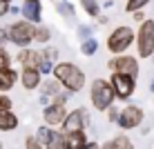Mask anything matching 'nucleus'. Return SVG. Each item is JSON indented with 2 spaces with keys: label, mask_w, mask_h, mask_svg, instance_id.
<instances>
[{
  "label": "nucleus",
  "mask_w": 154,
  "mask_h": 149,
  "mask_svg": "<svg viewBox=\"0 0 154 149\" xmlns=\"http://www.w3.org/2000/svg\"><path fill=\"white\" fill-rule=\"evenodd\" d=\"M109 7H114V0H105L103 2V9H109Z\"/></svg>",
  "instance_id": "obj_39"
},
{
  "label": "nucleus",
  "mask_w": 154,
  "mask_h": 149,
  "mask_svg": "<svg viewBox=\"0 0 154 149\" xmlns=\"http://www.w3.org/2000/svg\"><path fill=\"white\" fill-rule=\"evenodd\" d=\"M78 49H81V54H83L85 58H92V56H96V54H98L100 42H98L96 38H89V40H83Z\"/></svg>",
  "instance_id": "obj_21"
},
{
  "label": "nucleus",
  "mask_w": 154,
  "mask_h": 149,
  "mask_svg": "<svg viewBox=\"0 0 154 149\" xmlns=\"http://www.w3.org/2000/svg\"><path fill=\"white\" fill-rule=\"evenodd\" d=\"M40 56L45 62H51V65H58L60 62V49L54 45H47V47H40Z\"/></svg>",
  "instance_id": "obj_20"
},
{
  "label": "nucleus",
  "mask_w": 154,
  "mask_h": 149,
  "mask_svg": "<svg viewBox=\"0 0 154 149\" xmlns=\"http://www.w3.org/2000/svg\"><path fill=\"white\" fill-rule=\"evenodd\" d=\"M18 125H20V118L14 109H0V131L11 134L18 129Z\"/></svg>",
  "instance_id": "obj_15"
},
{
  "label": "nucleus",
  "mask_w": 154,
  "mask_h": 149,
  "mask_svg": "<svg viewBox=\"0 0 154 149\" xmlns=\"http://www.w3.org/2000/svg\"><path fill=\"white\" fill-rule=\"evenodd\" d=\"M72 98H74V94H72V91H67V89H63V91L58 94L56 98L51 100V103H58V105H67V103H69Z\"/></svg>",
  "instance_id": "obj_30"
},
{
  "label": "nucleus",
  "mask_w": 154,
  "mask_h": 149,
  "mask_svg": "<svg viewBox=\"0 0 154 149\" xmlns=\"http://www.w3.org/2000/svg\"><path fill=\"white\" fill-rule=\"evenodd\" d=\"M76 36H78V40H89V38H94V25H87V22H78L76 25Z\"/></svg>",
  "instance_id": "obj_24"
},
{
  "label": "nucleus",
  "mask_w": 154,
  "mask_h": 149,
  "mask_svg": "<svg viewBox=\"0 0 154 149\" xmlns=\"http://www.w3.org/2000/svg\"><path fill=\"white\" fill-rule=\"evenodd\" d=\"M89 103H92V107L96 111H100V114H105L109 107L116 105L114 89H112V85H109L107 78H94V80L89 82Z\"/></svg>",
  "instance_id": "obj_2"
},
{
  "label": "nucleus",
  "mask_w": 154,
  "mask_h": 149,
  "mask_svg": "<svg viewBox=\"0 0 154 149\" xmlns=\"http://www.w3.org/2000/svg\"><path fill=\"white\" fill-rule=\"evenodd\" d=\"M42 80H45V78H42V73L36 67H23L20 69V82L18 85L25 91H38Z\"/></svg>",
  "instance_id": "obj_11"
},
{
  "label": "nucleus",
  "mask_w": 154,
  "mask_h": 149,
  "mask_svg": "<svg viewBox=\"0 0 154 149\" xmlns=\"http://www.w3.org/2000/svg\"><path fill=\"white\" fill-rule=\"evenodd\" d=\"M92 125V116H89L87 107H74L69 109L65 122H63L60 131L63 134H74V131H85L87 127Z\"/></svg>",
  "instance_id": "obj_7"
},
{
  "label": "nucleus",
  "mask_w": 154,
  "mask_h": 149,
  "mask_svg": "<svg viewBox=\"0 0 154 149\" xmlns=\"http://www.w3.org/2000/svg\"><path fill=\"white\" fill-rule=\"evenodd\" d=\"M7 31H9V42H11L14 47H18V51L34 47L36 25H31V22L20 18V20H14V22L7 27Z\"/></svg>",
  "instance_id": "obj_4"
},
{
  "label": "nucleus",
  "mask_w": 154,
  "mask_h": 149,
  "mask_svg": "<svg viewBox=\"0 0 154 149\" xmlns=\"http://www.w3.org/2000/svg\"><path fill=\"white\" fill-rule=\"evenodd\" d=\"M25 149H47V147L36 138V134H31V136L25 138Z\"/></svg>",
  "instance_id": "obj_29"
},
{
  "label": "nucleus",
  "mask_w": 154,
  "mask_h": 149,
  "mask_svg": "<svg viewBox=\"0 0 154 149\" xmlns=\"http://www.w3.org/2000/svg\"><path fill=\"white\" fill-rule=\"evenodd\" d=\"M107 69H109L112 73H123V76H130V78H139V73H141L139 58L132 56V54L112 56V58L107 60Z\"/></svg>",
  "instance_id": "obj_6"
},
{
  "label": "nucleus",
  "mask_w": 154,
  "mask_h": 149,
  "mask_svg": "<svg viewBox=\"0 0 154 149\" xmlns=\"http://www.w3.org/2000/svg\"><path fill=\"white\" fill-rule=\"evenodd\" d=\"M58 2H72V0H58Z\"/></svg>",
  "instance_id": "obj_42"
},
{
  "label": "nucleus",
  "mask_w": 154,
  "mask_h": 149,
  "mask_svg": "<svg viewBox=\"0 0 154 149\" xmlns=\"http://www.w3.org/2000/svg\"><path fill=\"white\" fill-rule=\"evenodd\" d=\"M18 82H20V69H16L14 65L0 69V94H9Z\"/></svg>",
  "instance_id": "obj_13"
},
{
  "label": "nucleus",
  "mask_w": 154,
  "mask_h": 149,
  "mask_svg": "<svg viewBox=\"0 0 154 149\" xmlns=\"http://www.w3.org/2000/svg\"><path fill=\"white\" fill-rule=\"evenodd\" d=\"M54 134H56V129H51V127H47V125H40L38 129H36V138H38L45 147H47V142L54 138Z\"/></svg>",
  "instance_id": "obj_25"
},
{
  "label": "nucleus",
  "mask_w": 154,
  "mask_h": 149,
  "mask_svg": "<svg viewBox=\"0 0 154 149\" xmlns=\"http://www.w3.org/2000/svg\"><path fill=\"white\" fill-rule=\"evenodd\" d=\"M5 2H9V4H11V0H5Z\"/></svg>",
  "instance_id": "obj_44"
},
{
  "label": "nucleus",
  "mask_w": 154,
  "mask_h": 149,
  "mask_svg": "<svg viewBox=\"0 0 154 149\" xmlns=\"http://www.w3.org/2000/svg\"><path fill=\"white\" fill-rule=\"evenodd\" d=\"M2 147H5V145H2V140H0V149H2Z\"/></svg>",
  "instance_id": "obj_43"
},
{
  "label": "nucleus",
  "mask_w": 154,
  "mask_h": 149,
  "mask_svg": "<svg viewBox=\"0 0 154 149\" xmlns=\"http://www.w3.org/2000/svg\"><path fill=\"white\" fill-rule=\"evenodd\" d=\"M67 114H69V107H67V105L51 103L49 107L42 109V125L51 127V129H60L65 118H67Z\"/></svg>",
  "instance_id": "obj_10"
},
{
  "label": "nucleus",
  "mask_w": 154,
  "mask_h": 149,
  "mask_svg": "<svg viewBox=\"0 0 154 149\" xmlns=\"http://www.w3.org/2000/svg\"><path fill=\"white\" fill-rule=\"evenodd\" d=\"M20 9H23V20H27L31 25H42V4L40 0H23V4H20Z\"/></svg>",
  "instance_id": "obj_12"
},
{
  "label": "nucleus",
  "mask_w": 154,
  "mask_h": 149,
  "mask_svg": "<svg viewBox=\"0 0 154 149\" xmlns=\"http://www.w3.org/2000/svg\"><path fill=\"white\" fill-rule=\"evenodd\" d=\"M96 22H98V25H107V22H109V18H107L105 13H100L98 18H96Z\"/></svg>",
  "instance_id": "obj_36"
},
{
  "label": "nucleus",
  "mask_w": 154,
  "mask_h": 149,
  "mask_svg": "<svg viewBox=\"0 0 154 149\" xmlns=\"http://www.w3.org/2000/svg\"><path fill=\"white\" fill-rule=\"evenodd\" d=\"M0 109H14V98L9 94H0Z\"/></svg>",
  "instance_id": "obj_32"
},
{
  "label": "nucleus",
  "mask_w": 154,
  "mask_h": 149,
  "mask_svg": "<svg viewBox=\"0 0 154 149\" xmlns=\"http://www.w3.org/2000/svg\"><path fill=\"white\" fill-rule=\"evenodd\" d=\"M42 62V56H40V49H34V47H29V49H20L18 54H16V65L23 67H36Z\"/></svg>",
  "instance_id": "obj_14"
},
{
  "label": "nucleus",
  "mask_w": 154,
  "mask_h": 149,
  "mask_svg": "<svg viewBox=\"0 0 154 149\" xmlns=\"http://www.w3.org/2000/svg\"><path fill=\"white\" fill-rule=\"evenodd\" d=\"M56 2H58V0H56Z\"/></svg>",
  "instance_id": "obj_45"
},
{
  "label": "nucleus",
  "mask_w": 154,
  "mask_h": 149,
  "mask_svg": "<svg viewBox=\"0 0 154 149\" xmlns=\"http://www.w3.org/2000/svg\"><path fill=\"white\" fill-rule=\"evenodd\" d=\"M9 13H11V16H20V13H23V9H20V7H16V4H11Z\"/></svg>",
  "instance_id": "obj_37"
},
{
  "label": "nucleus",
  "mask_w": 154,
  "mask_h": 149,
  "mask_svg": "<svg viewBox=\"0 0 154 149\" xmlns=\"http://www.w3.org/2000/svg\"><path fill=\"white\" fill-rule=\"evenodd\" d=\"M38 91H40V96H47V98H51V100H54L56 96L63 91V85L58 82L54 76H49V78H45V80H42V85H40V89H38Z\"/></svg>",
  "instance_id": "obj_16"
},
{
  "label": "nucleus",
  "mask_w": 154,
  "mask_h": 149,
  "mask_svg": "<svg viewBox=\"0 0 154 149\" xmlns=\"http://www.w3.org/2000/svg\"><path fill=\"white\" fill-rule=\"evenodd\" d=\"M136 42V31L130 25H119L116 29L109 31V36L105 38V49L112 56H123L130 51V47Z\"/></svg>",
  "instance_id": "obj_3"
},
{
  "label": "nucleus",
  "mask_w": 154,
  "mask_h": 149,
  "mask_svg": "<svg viewBox=\"0 0 154 149\" xmlns=\"http://www.w3.org/2000/svg\"><path fill=\"white\" fill-rule=\"evenodd\" d=\"M143 120H145L143 107H139V105H125V107L121 109V114H119V122H116V125L123 131H132V129H136V127H141Z\"/></svg>",
  "instance_id": "obj_9"
},
{
  "label": "nucleus",
  "mask_w": 154,
  "mask_h": 149,
  "mask_svg": "<svg viewBox=\"0 0 154 149\" xmlns=\"http://www.w3.org/2000/svg\"><path fill=\"white\" fill-rule=\"evenodd\" d=\"M109 85L114 89V96L119 103H127V100L134 96L136 91V78H130V76H123V73H109Z\"/></svg>",
  "instance_id": "obj_8"
},
{
  "label": "nucleus",
  "mask_w": 154,
  "mask_h": 149,
  "mask_svg": "<svg viewBox=\"0 0 154 149\" xmlns=\"http://www.w3.org/2000/svg\"><path fill=\"white\" fill-rule=\"evenodd\" d=\"M85 149H100V142H96V140H89Z\"/></svg>",
  "instance_id": "obj_38"
},
{
  "label": "nucleus",
  "mask_w": 154,
  "mask_h": 149,
  "mask_svg": "<svg viewBox=\"0 0 154 149\" xmlns=\"http://www.w3.org/2000/svg\"><path fill=\"white\" fill-rule=\"evenodd\" d=\"M47 149H67V142H65V134L60 129H56L54 138L47 142Z\"/></svg>",
  "instance_id": "obj_27"
},
{
  "label": "nucleus",
  "mask_w": 154,
  "mask_h": 149,
  "mask_svg": "<svg viewBox=\"0 0 154 149\" xmlns=\"http://www.w3.org/2000/svg\"><path fill=\"white\" fill-rule=\"evenodd\" d=\"M56 13H60L67 22L76 20V7H74V2H56Z\"/></svg>",
  "instance_id": "obj_22"
},
{
  "label": "nucleus",
  "mask_w": 154,
  "mask_h": 149,
  "mask_svg": "<svg viewBox=\"0 0 154 149\" xmlns=\"http://www.w3.org/2000/svg\"><path fill=\"white\" fill-rule=\"evenodd\" d=\"M100 149H114V147H112V142L107 140V142H105V145H100Z\"/></svg>",
  "instance_id": "obj_40"
},
{
  "label": "nucleus",
  "mask_w": 154,
  "mask_h": 149,
  "mask_svg": "<svg viewBox=\"0 0 154 149\" xmlns=\"http://www.w3.org/2000/svg\"><path fill=\"white\" fill-rule=\"evenodd\" d=\"M9 45V31L7 27H0V47H7Z\"/></svg>",
  "instance_id": "obj_33"
},
{
  "label": "nucleus",
  "mask_w": 154,
  "mask_h": 149,
  "mask_svg": "<svg viewBox=\"0 0 154 149\" xmlns=\"http://www.w3.org/2000/svg\"><path fill=\"white\" fill-rule=\"evenodd\" d=\"M11 62H14V58H11V54L7 51V47H0V69L11 67Z\"/></svg>",
  "instance_id": "obj_28"
},
{
  "label": "nucleus",
  "mask_w": 154,
  "mask_h": 149,
  "mask_svg": "<svg viewBox=\"0 0 154 149\" xmlns=\"http://www.w3.org/2000/svg\"><path fill=\"white\" fill-rule=\"evenodd\" d=\"M65 142H67V149H85L89 138L85 131H74V134H65Z\"/></svg>",
  "instance_id": "obj_17"
},
{
  "label": "nucleus",
  "mask_w": 154,
  "mask_h": 149,
  "mask_svg": "<svg viewBox=\"0 0 154 149\" xmlns=\"http://www.w3.org/2000/svg\"><path fill=\"white\" fill-rule=\"evenodd\" d=\"M150 2H152V0H125V11H127V13L143 11V9H145Z\"/></svg>",
  "instance_id": "obj_26"
},
{
  "label": "nucleus",
  "mask_w": 154,
  "mask_h": 149,
  "mask_svg": "<svg viewBox=\"0 0 154 149\" xmlns=\"http://www.w3.org/2000/svg\"><path fill=\"white\" fill-rule=\"evenodd\" d=\"M34 42H36V45H40V47H47V45H51V29L47 27V25H38V27H36Z\"/></svg>",
  "instance_id": "obj_19"
},
{
  "label": "nucleus",
  "mask_w": 154,
  "mask_h": 149,
  "mask_svg": "<svg viewBox=\"0 0 154 149\" xmlns=\"http://www.w3.org/2000/svg\"><path fill=\"white\" fill-rule=\"evenodd\" d=\"M51 76L63 85V89H67V91H72V94H81L85 89V85H87L85 71L72 60H60L54 67V73H51Z\"/></svg>",
  "instance_id": "obj_1"
},
{
  "label": "nucleus",
  "mask_w": 154,
  "mask_h": 149,
  "mask_svg": "<svg viewBox=\"0 0 154 149\" xmlns=\"http://www.w3.org/2000/svg\"><path fill=\"white\" fill-rule=\"evenodd\" d=\"M109 142H112V147H114V149H134V142H132V138L127 136V134H119V136H114Z\"/></svg>",
  "instance_id": "obj_23"
},
{
  "label": "nucleus",
  "mask_w": 154,
  "mask_h": 149,
  "mask_svg": "<svg viewBox=\"0 0 154 149\" xmlns=\"http://www.w3.org/2000/svg\"><path fill=\"white\" fill-rule=\"evenodd\" d=\"M78 7L85 11L87 18H94V20L103 13V4H100L98 0H78Z\"/></svg>",
  "instance_id": "obj_18"
},
{
  "label": "nucleus",
  "mask_w": 154,
  "mask_h": 149,
  "mask_svg": "<svg viewBox=\"0 0 154 149\" xmlns=\"http://www.w3.org/2000/svg\"><path fill=\"white\" fill-rule=\"evenodd\" d=\"M136 58L141 60H147V58L154 56V20L147 18L143 25H139L136 29Z\"/></svg>",
  "instance_id": "obj_5"
},
{
  "label": "nucleus",
  "mask_w": 154,
  "mask_h": 149,
  "mask_svg": "<svg viewBox=\"0 0 154 149\" xmlns=\"http://www.w3.org/2000/svg\"><path fill=\"white\" fill-rule=\"evenodd\" d=\"M150 91H152V94H154V80H152V82H150Z\"/></svg>",
  "instance_id": "obj_41"
},
{
  "label": "nucleus",
  "mask_w": 154,
  "mask_h": 149,
  "mask_svg": "<svg viewBox=\"0 0 154 149\" xmlns=\"http://www.w3.org/2000/svg\"><path fill=\"white\" fill-rule=\"evenodd\" d=\"M119 114H121V109L116 107H109L107 111H105V116H107V122H112V125H116V122H119Z\"/></svg>",
  "instance_id": "obj_31"
},
{
  "label": "nucleus",
  "mask_w": 154,
  "mask_h": 149,
  "mask_svg": "<svg viewBox=\"0 0 154 149\" xmlns=\"http://www.w3.org/2000/svg\"><path fill=\"white\" fill-rule=\"evenodd\" d=\"M9 9H11V4H9V2H5V0H0V18L9 16Z\"/></svg>",
  "instance_id": "obj_35"
},
{
  "label": "nucleus",
  "mask_w": 154,
  "mask_h": 149,
  "mask_svg": "<svg viewBox=\"0 0 154 149\" xmlns=\"http://www.w3.org/2000/svg\"><path fill=\"white\" fill-rule=\"evenodd\" d=\"M132 20H134L136 25H143L147 20V16H145V11H136V13H132Z\"/></svg>",
  "instance_id": "obj_34"
}]
</instances>
